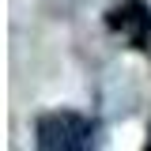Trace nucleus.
<instances>
[{"label": "nucleus", "instance_id": "f257e3e1", "mask_svg": "<svg viewBox=\"0 0 151 151\" xmlns=\"http://www.w3.org/2000/svg\"><path fill=\"white\" fill-rule=\"evenodd\" d=\"M34 147L38 151H91L94 147V121L76 110L42 113L34 125Z\"/></svg>", "mask_w": 151, "mask_h": 151}, {"label": "nucleus", "instance_id": "f03ea898", "mask_svg": "<svg viewBox=\"0 0 151 151\" xmlns=\"http://www.w3.org/2000/svg\"><path fill=\"white\" fill-rule=\"evenodd\" d=\"M106 27L113 34H121L129 45H136V49L151 45V8L144 0H117L106 12Z\"/></svg>", "mask_w": 151, "mask_h": 151}, {"label": "nucleus", "instance_id": "7ed1b4c3", "mask_svg": "<svg viewBox=\"0 0 151 151\" xmlns=\"http://www.w3.org/2000/svg\"><path fill=\"white\" fill-rule=\"evenodd\" d=\"M144 151H151V125H147V144H144Z\"/></svg>", "mask_w": 151, "mask_h": 151}]
</instances>
